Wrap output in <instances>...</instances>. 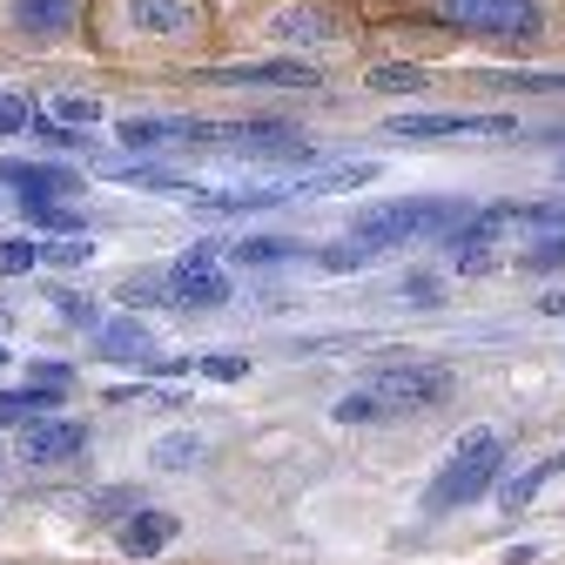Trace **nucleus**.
<instances>
[{"mask_svg": "<svg viewBox=\"0 0 565 565\" xmlns=\"http://www.w3.org/2000/svg\"><path fill=\"white\" fill-rule=\"evenodd\" d=\"M505 471V438L491 431V424H478V431L458 438V451L445 458V471L431 478V491H424V512H458V505H478L491 484H499Z\"/></svg>", "mask_w": 565, "mask_h": 565, "instance_id": "nucleus-1", "label": "nucleus"}, {"mask_svg": "<svg viewBox=\"0 0 565 565\" xmlns=\"http://www.w3.org/2000/svg\"><path fill=\"white\" fill-rule=\"evenodd\" d=\"M471 216V202H451V195H411V202H377V209H358V243L371 249H391V243H417V236H451L458 223Z\"/></svg>", "mask_w": 565, "mask_h": 565, "instance_id": "nucleus-2", "label": "nucleus"}, {"mask_svg": "<svg viewBox=\"0 0 565 565\" xmlns=\"http://www.w3.org/2000/svg\"><path fill=\"white\" fill-rule=\"evenodd\" d=\"M438 14L465 34H484V41H532L539 34L532 0H438Z\"/></svg>", "mask_w": 565, "mask_h": 565, "instance_id": "nucleus-3", "label": "nucleus"}, {"mask_svg": "<svg viewBox=\"0 0 565 565\" xmlns=\"http://www.w3.org/2000/svg\"><path fill=\"white\" fill-rule=\"evenodd\" d=\"M519 223V209L512 202H491V209H471V216L451 230V263L465 276H484V269H499V249L491 243H505V230Z\"/></svg>", "mask_w": 565, "mask_h": 565, "instance_id": "nucleus-4", "label": "nucleus"}, {"mask_svg": "<svg viewBox=\"0 0 565 565\" xmlns=\"http://www.w3.org/2000/svg\"><path fill=\"white\" fill-rule=\"evenodd\" d=\"M169 297H175L182 310H223V303L236 297V282H230V269L216 263V249L195 243V249L169 269Z\"/></svg>", "mask_w": 565, "mask_h": 565, "instance_id": "nucleus-5", "label": "nucleus"}, {"mask_svg": "<svg viewBox=\"0 0 565 565\" xmlns=\"http://www.w3.org/2000/svg\"><path fill=\"white\" fill-rule=\"evenodd\" d=\"M391 141H458V135H519L512 115H391Z\"/></svg>", "mask_w": 565, "mask_h": 565, "instance_id": "nucleus-6", "label": "nucleus"}, {"mask_svg": "<svg viewBox=\"0 0 565 565\" xmlns=\"http://www.w3.org/2000/svg\"><path fill=\"white\" fill-rule=\"evenodd\" d=\"M371 391L391 404V417L397 411H424V404H438L445 391H451V371H438V364H397V371H377L371 377Z\"/></svg>", "mask_w": 565, "mask_h": 565, "instance_id": "nucleus-7", "label": "nucleus"}, {"mask_svg": "<svg viewBox=\"0 0 565 565\" xmlns=\"http://www.w3.org/2000/svg\"><path fill=\"white\" fill-rule=\"evenodd\" d=\"M88 451V424H67V417H34L28 424V458L34 465H67Z\"/></svg>", "mask_w": 565, "mask_h": 565, "instance_id": "nucleus-8", "label": "nucleus"}, {"mask_svg": "<svg viewBox=\"0 0 565 565\" xmlns=\"http://www.w3.org/2000/svg\"><path fill=\"white\" fill-rule=\"evenodd\" d=\"M195 21H202L195 0H128V28H135V34L175 41V34H195Z\"/></svg>", "mask_w": 565, "mask_h": 565, "instance_id": "nucleus-9", "label": "nucleus"}, {"mask_svg": "<svg viewBox=\"0 0 565 565\" xmlns=\"http://www.w3.org/2000/svg\"><path fill=\"white\" fill-rule=\"evenodd\" d=\"M216 88H310L317 75L303 61H249V67H216Z\"/></svg>", "mask_w": 565, "mask_h": 565, "instance_id": "nucleus-10", "label": "nucleus"}, {"mask_svg": "<svg viewBox=\"0 0 565 565\" xmlns=\"http://www.w3.org/2000/svg\"><path fill=\"white\" fill-rule=\"evenodd\" d=\"M0 182H8V189H21V202L28 195H67V189H82V175L75 169H61V162H21V156H8V162H0Z\"/></svg>", "mask_w": 565, "mask_h": 565, "instance_id": "nucleus-11", "label": "nucleus"}, {"mask_svg": "<svg viewBox=\"0 0 565 565\" xmlns=\"http://www.w3.org/2000/svg\"><path fill=\"white\" fill-rule=\"evenodd\" d=\"M175 532H182V519H175V512H135V519H121L115 545H121L128 558H156Z\"/></svg>", "mask_w": 565, "mask_h": 565, "instance_id": "nucleus-12", "label": "nucleus"}, {"mask_svg": "<svg viewBox=\"0 0 565 565\" xmlns=\"http://www.w3.org/2000/svg\"><path fill=\"white\" fill-rule=\"evenodd\" d=\"M95 343H102V358H115V364H141L156 350V330L141 323V317H115V323L95 330Z\"/></svg>", "mask_w": 565, "mask_h": 565, "instance_id": "nucleus-13", "label": "nucleus"}, {"mask_svg": "<svg viewBox=\"0 0 565 565\" xmlns=\"http://www.w3.org/2000/svg\"><path fill=\"white\" fill-rule=\"evenodd\" d=\"M8 14L21 34H67L82 14V0H8Z\"/></svg>", "mask_w": 565, "mask_h": 565, "instance_id": "nucleus-14", "label": "nucleus"}, {"mask_svg": "<svg viewBox=\"0 0 565 565\" xmlns=\"http://www.w3.org/2000/svg\"><path fill=\"white\" fill-rule=\"evenodd\" d=\"M128 149H162V141H195V121H175V115H128L115 128Z\"/></svg>", "mask_w": 565, "mask_h": 565, "instance_id": "nucleus-15", "label": "nucleus"}, {"mask_svg": "<svg viewBox=\"0 0 565 565\" xmlns=\"http://www.w3.org/2000/svg\"><path fill=\"white\" fill-rule=\"evenodd\" d=\"M558 471H565V451H552L545 465H532V471H519V478H505V491H499V499H505V512H525V505L539 499V491H545V484H552Z\"/></svg>", "mask_w": 565, "mask_h": 565, "instance_id": "nucleus-16", "label": "nucleus"}, {"mask_svg": "<svg viewBox=\"0 0 565 565\" xmlns=\"http://www.w3.org/2000/svg\"><path fill=\"white\" fill-rule=\"evenodd\" d=\"M21 216H28L34 230H54V236H82V209H67V202H54V195H28Z\"/></svg>", "mask_w": 565, "mask_h": 565, "instance_id": "nucleus-17", "label": "nucleus"}, {"mask_svg": "<svg viewBox=\"0 0 565 565\" xmlns=\"http://www.w3.org/2000/svg\"><path fill=\"white\" fill-rule=\"evenodd\" d=\"M364 182H377V162H343V169H323V175H310L297 189L303 195H343V189H364Z\"/></svg>", "mask_w": 565, "mask_h": 565, "instance_id": "nucleus-18", "label": "nucleus"}, {"mask_svg": "<svg viewBox=\"0 0 565 565\" xmlns=\"http://www.w3.org/2000/svg\"><path fill=\"white\" fill-rule=\"evenodd\" d=\"M47 404H54V391H47V384L0 391V424H34V417H47Z\"/></svg>", "mask_w": 565, "mask_h": 565, "instance_id": "nucleus-19", "label": "nucleus"}, {"mask_svg": "<svg viewBox=\"0 0 565 565\" xmlns=\"http://www.w3.org/2000/svg\"><path fill=\"white\" fill-rule=\"evenodd\" d=\"M230 256H236L243 269H269V263H290L297 243H282V236H243V243H230Z\"/></svg>", "mask_w": 565, "mask_h": 565, "instance_id": "nucleus-20", "label": "nucleus"}, {"mask_svg": "<svg viewBox=\"0 0 565 565\" xmlns=\"http://www.w3.org/2000/svg\"><path fill=\"white\" fill-rule=\"evenodd\" d=\"M384 417H391V404H384L371 384H358V391L337 397V424H384Z\"/></svg>", "mask_w": 565, "mask_h": 565, "instance_id": "nucleus-21", "label": "nucleus"}, {"mask_svg": "<svg viewBox=\"0 0 565 565\" xmlns=\"http://www.w3.org/2000/svg\"><path fill=\"white\" fill-rule=\"evenodd\" d=\"M371 88L377 95H417L431 82H424V67H411V61H384V67H371Z\"/></svg>", "mask_w": 565, "mask_h": 565, "instance_id": "nucleus-22", "label": "nucleus"}, {"mask_svg": "<svg viewBox=\"0 0 565 565\" xmlns=\"http://www.w3.org/2000/svg\"><path fill=\"white\" fill-rule=\"evenodd\" d=\"M195 458H202V445H195V438H182V431L156 438V465H162V471H182V465H195Z\"/></svg>", "mask_w": 565, "mask_h": 565, "instance_id": "nucleus-23", "label": "nucleus"}, {"mask_svg": "<svg viewBox=\"0 0 565 565\" xmlns=\"http://www.w3.org/2000/svg\"><path fill=\"white\" fill-rule=\"evenodd\" d=\"M54 121H67V128H95V121H102V102H95V95H61V102H54Z\"/></svg>", "mask_w": 565, "mask_h": 565, "instance_id": "nucleus-24", "label": "nucleus"}, {"mask_svg": "<svg viewBox=\"0 0 565 565\" xmlns=\"http://www.w3.org/2000/svg\"><path fill=\"white\" fill-rule=\"evenodd\" d=\"M95 256V243L88 236H67V243H41V263H54V269H82Z\"/></svg>", "mask_w": 565, "mask_h": 565, "instance_id": "nucleus-25", "label": "nucleus"}, {"mask_svg": "<svg viewBox=\"0 0 565 565\" xmlns=\"http://www.w3.org/2000/svg\"><path fill=\"white\" fill-rule=\"evenodd\" d=\"M269 28H276L282 41H330V28H323L317 14H297V8H290V14H276Z\"/></svg>", "mask_w": 565, "mask_h": 565, "instance_id": "nucleus-26", "label": "nucleus"}, {"mask_svg": "<svg viewBox=\"0 0 565 565\" xmlns=\"http://www.w3.org/2000/svg\"><path fill=\"white\" fill-rule=\"evenodd\" d=\"M41 263V243H28V236H14V243H0V276H28Z\"/></svg>", "mask_w": 565, "mask_h": 565, "instance_id": "nucleus-27", "label": "nucleus"}, {"mask_svg": "<svg viewBox=\"0 0 565 565\" xmlns=\"http://www.w3.org/2000/svg\"><path fill=\"white\" fill-rule=\"evenodd\" d=\"M397 297H404V303H417V310H431V303H438V276H424V269H411V276L397 282Z\"/></svg>", "mask_w": 565, "mask_h": 565, "instance_id": "nucleus-28", "label": "nucleus"}, {"mask_svg": "<svg viewBox=\"0 0 565 565\" xmlns=\"http://www.w3.org/2000/svg\"><path fill=\"white\" fill-rule=\"evenodd\" d=\"M519 223L545 230V236H565V202H539V209H519Z\"/></svg>", "mask_w": 565, "mask_h": 565, "instance_id": "nucleus-29", "label": "nucleus"}, {"mask_svg": "<svg viewBox=\"0 0 565 565\" xmlns=\"http://www.w3.org/2000/svg\"><path fill=\"white\" fill-rule=\"evenodd\" d=\"M28 128V102L21 95H0V135H21Z\"/></svg>", "mask_w": 565, "mask_h": 565, "instance_id": "nucleus-30", "label": "nucleus"}, {"mask_svg": "<svg viewBox=\"0 0 565 565\" xmlns=\"http://www.w3.org/2000/svg\"><path fill=\"white\" fill-rule=\"evenodd\" d=\"M41 141H47V149H82L88 135H75L67 121H41Z\"/></svg>", "mask_w": 565, "mask_h": 565, "instance_id": "nucleus-31", "label": "nucleus"}, {"mask_svg": "<svg viewBox=\"0 0 565 565\" xmlns=\"http://www.w3.org/2000/svg\"><path fill=\"white\" fill-rule=\"evenodd\" d=\"M565 263V236H552V243H539L532 256H525V269H558Z\"/></svg>", "mask_w": 565, "mask_h": 565, "instance_id": "nucleus-32", "label": "nucleus"}, {"mask_svg": "<svg viewBox=\"0 0 565 565\" xmlns=\"http://www.w3.org/2000/svg\"><path fill=\"white\" fill-rule=\"evenodd\" d=\"M54 310H61V317H67V323H102V310H95V303H88V297H61V303H54Z\"/></svg>", "mask_w": 565, "mask_h": 565, "instance_id": "nucleus-33", "label": "nucleus"}, {"mask_svg": "<svg viewBox=\"0 0 565 565\" xmlns=\"http://www.w3.org/2000/svg\"><path fill=\"white\" fill-rule=\"evenodd\" d=\"M202 371H209V377H223V384H236L249 364H243V358H202Z\"/></svg>", "mask_w": 565, "mask_h": 565, "instance_id": "nucleus-34", "label": "nucleus"}, {"mask_svg": "<svg viewBox=\"0 0 565 565\" xmlns=\"http://www.w3.org/2000/svg\"><path fill=\"white\" fill-rule=\"evenodd\" d=\"M545 310H552V317H565V297H545Z\"/></svg>", "mask_w": 565, "mask_h": 565, "instance_id": "nucleus-35", "label": "nucleus"}, {"mask_svg": "<svg viewBox=\"0 0 565 565\" xmlns=\"http://www.w3.org/2000/svg\"><path fill=\"white\" fill-rule=\"evenodd\" d=\"M0 364H8V350H0Z\"/></svg>", "mask_w": 565, "mask_h": 565, "instance_id": "nucleus-36", "label": "nucleus"}]
</instances>
